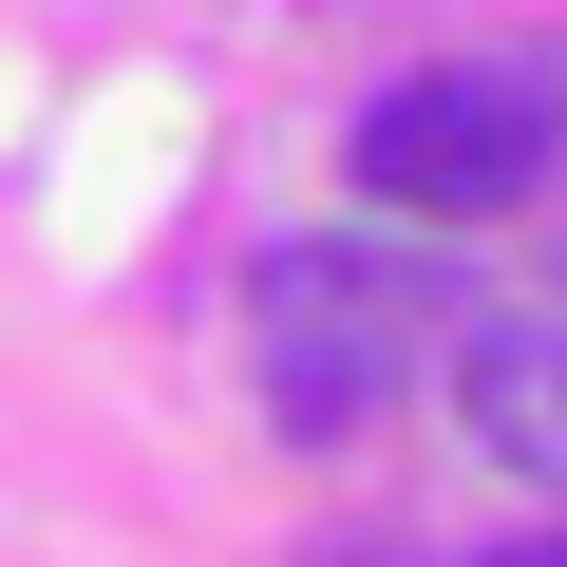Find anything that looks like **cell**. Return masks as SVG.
Listing matches in <instances>:
<instances>
[{"label":"cell","mask_w":567,"mask_h":567,"mask_svg":"<svg viewBox=\"0 0 567 567\" xmlns=\"http://www.w3.org/2000/svg\"><path fill=\"white\" fill-rule=\"evenodd\" d=\"M246 322H265V416L303 454H341L398 398V360H416V284L379 246H265L246 265Z\"/></svg>","instance_id":"obj_1"},{"label":"cell","mask_w":567,"mask_h":567,"mask_svg":"<svg viewBox=\"0 0 567 567\" xmlns=\"http://www.w3.org/2000/svg\"><path fill=\"white\" fill-rule=\"evenodd\" d=\"M548 171V76H398L360 114V189L398 227H492Z\"/></svg>","instance_id":"obj_2"},{"label":"cell","mask_w":567,"mask_h":567,"mask_svg":"<svg viewBox=\"0 0 567 567\" xmlns=\"http://www.w3.org/2000/svg\"><path fill=\"white\" fill-rule=\"evenodd\" d=\"M454 435L529 492H567V322H454Z\"/></svg>","instance_id":"obj_3"},{"label":"cell","mask_w":567,"mask_h":567,"mask_svg":"<svg viewBox=\"0 0 567 567\" xmlns=\"http://www.w3.org/2000/svg\"><path fill=\"white\" fill-rule=\"evenodd\" d=\"M492 567H567V529H529V548H492Z\"/></svg>","instance_id":"obj_4"},{"label":"cell","mask_w":567,"mask_h":567,"mask_svg":"<svg viewBox=\"0 0 567 567\" xmlns=\"http://www.w3.org/2000/svg\"><path fill=\"white\" fill-rule=\"evenodd\" d=\"M303 567H416V548H303Z\"/></svg>","instance_id":"obj_5"}]
</instances>
